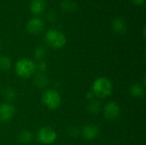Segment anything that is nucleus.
<instances>
[{"mask_svg": "<svg viewBox=\"0 0 146 145\" xmlns=\"http://www.w3.org/2000/svg\"><path fill=\"white\" fill-rule=\"evenodd\" d=\"M46 50L43 46H38L34 50V56L37 60L42 61L46 56Z\"/></svg>", "mask_w": 146, "mask_h": 145, "instance_id": "16", "label": "nucleus"}, {"mask_svg": "<svg viewBox=\"0 0 146 145\" xmlns=\"http://www.w3.org/2000/svg\"><path fill=\"white\" fill-rule=\"evenodd\" d=\"M33 136L31 132L27 131V130H24L22 131L19 136H18V140L21 144H28L33 141Z\"/></svg>", "mask_w": 146, "mask_h": 145, "instance_id": "14", "label": "nucleus"}, {"mask_svg": "<svg viewBox=\"0 0 146 145\" xmlns=\"http://www.w3.org/2000/svg\"><path fill=\"white\" fill-rule=\"evenodd\" d=\"M12 61L7 56H0V69L3 71H8L11 68Z\"/></svg>", "mask_w": 146, "mask_h": 145, "instance_id": "15", "label": "nucleus"}, {"mask_svg": "<svg viewBox=\"0 0 146 145\" xmlns=\"http://www.w3.org/2000/svg\"><path fill=\"white\" fill-rule=\"evenodd\" d=\"M46 7L44 0H32L30 3V10L33 15H40Z\"/></svg>", "mask_w": 146, "mask_h": 145, "instance_id": "10", "label": "nucleus"}, {"mask_svg": "<svg viewBox=\"0 0 146 145\" xmlns=\"http://www.w3.org/2000/svg\"><path fill=\"white\" fill-rule=\"evenodd\" d=\"M15 114V109L10 103H3L0 104V121L9 122Z\"/></svg>", "mask_w": 146, "mask_h": 145, "instance_id": "6", "label": "nucleus"}, {"mask_svg": "<svg viewBox=\"0 0 146 145\" xmlns=\"http://www.w3.org/2000/svg\"><path fill=\"white\" fill-rule=\"evenodd\" d=\"M92 91L95 97L99 98H106L112 94L113 85L109 79L105 77H100L93 82Z\"/></svg>", "mask_w": 146, "mask_h": 145, "instance_id": "1", "label": "nucleus"}, {"mask_svg": "<svg viewBox=\"0 0 146 145\" xmlns=\"http://www.w3.org/2000/svg\"><path fill=\"white\" fill-rule=\"evenodd\" d=\"M99 127L94 124H89L85 126L81 130L82 137L86 140H93L99 135Z\"/></svg>", "mask_w": 146, "mask_h": 145, "instance_id": "8", "label": "nucleus"}, {"mask_svg": "<svg viewBox=\"0 0 146 145\" xmlns=\"http://www.w3.org/2000/svg\"><path fill=\"white\" fill-rule=\"evenodd\" d=\"M135 4H137V5H142L144 3H145V0H132Z\"/></svg>", "mask_w": 146, "mask_h": 145, "instance_id": "21", "label": "nucleus"}, {"mask_svg": "<svg viewBox=\"0 0 146 145\" xmlns=\"http://www.w3.org/2000/svg\"><path fill=\"white\" fill-rule=\"evenodd\" d=\"M104 115L108 120H116L121 115V108L115 102H109L104 109Z\"/></svg>", "mask_w": 146, "mask_h": 145, "instance_id": "7", "label": "nucleus"}, {"mask_svg": "<svg viewBox=\"0 0 146 145\" xmlns=\"http://www.w3.org/2000/svg\"><path fill=\"white\" fill-rule=\"evenodd\" d=\"M45 41L51 48L61 49L66 44V37L62 32L56 29H50L45 34Z\"/></svg>", "mask_w": 146, "mask_h": 145, "instance_id": "4", "label": "nucleus"}, {"mask_svg": "<svg viewBox=\"0 0 146 145\" xmlns=\"http://www.w3.org/2000/svg\"><path fill=\"white\" fill-rule=\"evenodd\" d=\"M36 63L27 58L19 60L15 66V73L22 79H27L36 73Z\"/></svg>", "mask_w": 146, "mask_h": 145, "instance_id": "2", "label": "nucleus"}, {"mask_svg": "<svg viewBox=\"0 0 146 145\" xmlns=\"http://www.w3.org/2000/svg\"><path fill=\"white\" fill-rule=\"evenodd\" d=\"M44 27V22L39 18H32L27 23V30L31 34L40 33Z\"/></svg>", "mask_w": 146, "mask_h": 145, "instance_id": "9", "label": "nucleus"}, {"mask_svg": "<svg viewBox=\"0 0 146 145\" xmlns=\"http://www.w3.org/2000/svg\"><path fill=\"white\" fill-rule=\"evenodd\" d=\"M129 92H130V95L133 96V97L139 98V97H143L145 96V88L140 84L134 83L131 85V87L129 89Z\"/></svg>", "mask_w": 146, "mask_h": 145, "instance_id": "13", "label": "nucleus"}, {"mask_svg": "<svg viewBox=\"0 0 146 145\" xmlns=\"http://www.w3.org/2000/svg\"><path fill=\"white\" fill-rule=\"evenodd\" d=\"M36 68L40 73H44L47 69V64L44 61H40L38 64H36Z\"/></svg>", "mask_w": 146, "mask_h": 145, "instance_id": "20", "label": "nucleus"}, {"mask_svg": "<svg viewBox=\"0 0 146 145\" xmlns=\"http://www.w3.org/2000/svg\"><path fill=\"white\" fill-rule=\"evenodd\" d=\"M41 101L44 106L50 110H55L61 105L62 97L60 93L55 89L45 90L41 97Z\"/></svg>", "mask_w": 146, "mask_h": 145, "instance_id": "3", "label": "nucleus"}, {"mask_svg": "<svg viewBox=\"0 0 146 145\" xmlns=\"http://www.w3.org/2000/svg\"><path fill=\"white\" fill-rule=\"evenodd\" d=\"M37 138L40 144L50 145L56 142L57 138V134L53 128L49 126H44L38 130L37 134Z\"/></svg>", "mask_w": 146, "mask_h": 145, "instance_id": "5", "label": "nucleus"}, {"mask_svg": "<svg viewBox=\"0 0 146 145\" xmlns=\"http://www.w3.org/2000/svg\"><path fill=\"white\" fill-rule=\"evenodd\" d=\"M112 27L118 34H124L127 32V24L121 17H115L112 21Z\"/></svg>", "mask_w": 146, "mask_h": 145, "instance_id": "11", "label": "nucleus"}, {"mask_svg": "<svg viewBox=\"0 0 146 145\" xmlns=\"http://www.w3.org/2000/svg\"><path fill=\"white\" fill-rule=\"evenodd\" d=\"M33 82H34V85L38 87V88H40V89H43L44 88L47 84H48V78H47V75L44 73H35V76H34V79H33Z\"/></svg>", "mask_w": 146, "mask_h": 145, "instance_id": "12", "label": "nucleus"}, {"mask_svg": "<svg viewBox=\"0 0 146 145\" xmlns=\"http://www.w3.org/2000/svg\"><path fill=\"white\" fill-rule=\"evenodd\" d=\"M3 96L4 97L8 100V101H13L15 99V96L16 93L15 91V90L11 87H7L3 90Z\"/></svg>", "mask_w": 146, "mask_h": 145, "instance_id": "17", "label": "nucleus"}, {"mask_svg": "<svg viewBox=\"0 0 146 145\" xmlns=\"http://www.w3.org/2000/svg\"><path fill=\"white\" fill-rule=\"evenodd\" d=\"M75 8L76 5L72 0H63V2L62 3V9L65 11L70 12L74 10Z\"/></svg>", "mask_w": 146, "mask_h": 145, "instance_id": "18", "label": "nucleus"}, {"mask_svg": "<svg viewBox=\"0 0 146 145\" xmlns=\"http://www.w3.org/2000/svg\"><path fill=\"white\" fill-rule=\"evenodd\" d=\"M93 97H95V96H94V94L92 93V91H91L87 94V98H88V99H92Z\"/></svg>", "mask_w": 146, "mask_h": 145, "instance_id": "22", "label": "nucleus"}, {"mask_svg": "<svg viewBox=\"0 0 146 145\" xmlns=\"http://www.w3.org/2000/svg\"><path fill=\"white\" fill-rule=\"evenodd\" d=\"M88 110L92 114H97L100 111V103L98 101H92L88 105Z\"/></svg>", "mask_w": 146, "mask_h": 145, "instance_id": "19", "label": "nucleus"}]
</instances>
